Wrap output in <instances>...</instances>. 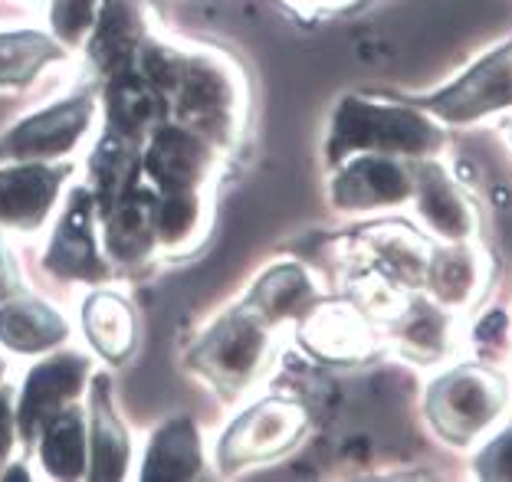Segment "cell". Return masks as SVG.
Segmentation results:
<instances>
[{
	"instance_id": "obj_1",
	"label": "cell",
	"mask_w": 512,
	"mask_h": 482,
	"mask_svg": "<svg viewBox=\"0 0 512 482\" xmlns=\"http://www.w3.org/2000/svg\"><path fill=\"white\" fill-rule=\"evenodd\" d=\"M447 132L434 115L411 102L345 96L332 112L325 161L342 164L352 155H391L404 161L434 158L444 151Z\"/></svg>"
},
{
	"instance_id": "obj_2",
	"label": "cell",
	"mask_w": 512,
	"mask_h": 482,
	"mask_svg": "<svg viewBox=\"0 0 512 482\" xmlns=\"http://www.w3.org/2000/svg\"><path fill=\"white\" fill-rule=\"evenodd\" d=\"M174 122L207 138L217 151L234 148L247 122V82L217 50H184L178 76L168 89Z\"/></svg>"
},
{
	"instance_id": "obj_3",
	"label": "cell",
	"mask_w": 512,
	"mask_h": 482,
	"mask_svg": "<svg viewBox=\"0 0 512 482\" xmlns=\"http://www.w3.org/2000/svg\"><path fill=\"white\" fill-rule=\"evenodd\" d=\"M509 407V381L490 364H457L430 384L424 414L440 440L470 446L483 437Z\"/></svg>"
},
{
	"instance_id": "obj_4",
	"label": "cell",
	"mask_w": 512,
	"mask_h": 482,
	"mask_svg": "<svg viewBox=\"0 0 512 482\" xmlns=\"http://www.w3.org/2000/svg\"><path fill=\"white\" fill-rule=\"evenodd\" d=\"M270 328L273 325H266L247 305L220 315L191 351L194 371L227 397L247 391L263 374L266 364H270L273 355Z\"/></svg>"
},
{
	"instance_id": "obj_5",
	"label": "cell",
	"mask_w": 512,
	"mask_h": 482,
	"mask_svg": "<svg viewBox=\"0 0 512 482\" xmlns=\"http://www.w3.org/2000/svg\"><path fill=\"white\" fill-rule=\"evenodd\" d=\"M437 122L473 125L490 115L512 109V40L496 46L483 60H476L460 79H453L434 96L414 99Z\"/></svg>"
},
{
	"instance_id": "obj_6",
	"label": "cell",
	"mask_w": 512,
	"mask_h": 482,
	"mask_svg": "<svg viewBox=\"0 0 512 482\" xmlns=\"http://www.w3.org/2000/svg\"><path fill=\"white\" fill-rule=\"evenodd\" d=\"M306 423H309L306 407L286 401V397H270V401L253 404L220 437L217 463L220 469L270 463L286 450H293L302 440V433H306Z\"/></svg>"
},
{
	"instance_id": "obj_7",
	"label": "cell",
	"mask_w": 512,
	"mask_h": 482,
	"mask_svg": "<svg viewBox=\"0 0 512 482\" xmlns=\"http://www.w3.org/2000/svg\"><path fill=\"white\" fill-rule=\"evenodd\" d=\"M96 220V197H92L89 187H76L60 210L50 243H46V273L63 282H89V286H99V282L109 279V263L102 256L96 237Z\"/></svg>"
},
{
	"instance_id": "obj_8",
	"label": "cell",
	"mask_w": 512,
	"mask_h": 482,
	"mask_svg": "<svg viewBox=\"0 0 512 482\" xmlns=\"http://www.w3.org/2000/svg\"><path fill=\"white\" fill-rule=\"evenodd\" d=\"M96 119V99L73 96L27 115L0 138V158L7 161H60L76 151Z\"/></svg>"
},
{
	"instance_id": "obj_9",
	"label": "cell",
	"mask_w": 512,
	"mask_h": 482,
	"mask_svg": "<svg viewBox=\"0 0 512 482\" xmlns=\"http://www.w3.org/2000/svg\"><path fill=\"white\" fill-rule=\"evenodd\" d=\"M217 171V148L181 122L151 132L142 155V178L161 191H204Z\"/></svg>"
},
{
	"instance_id": "obj_10",
	"label": "cell",
	"mask_w": 512,
	"mask_h": 482,
	"mask_svg": "<svg viewBox=\"0 0 512 482\" xmlns=\"http://www.w3.org/2000/svg\"><path fill=\"white\" fill-rule=\"evenodd\" d=\"M335 168H339V174L329 187L335 210L371 214V210L407 204L414 197V168H407L404 158L352 155Z\"/></svg>"
},
{
	"instance_id": "obj_11",
	"label": "cell",
	"mask_w": 512,
	"mask_h": 482,
	"mask_svg": "<svg viewBox=\"0 0 512 482\" xmlns=\"http://www.w3.org/2000/svg\"><path fill=\"white\" fill-rule=\"evenodd\" d=\"M89 378H92V364L83 355H76V351L53 355L40 361L37 368H30L14 404L20 440L27 446L37 443L43 423L53 414H60L63 407L76 404L79 394L86 391Z\"/></svg>"
},
{
	"instance_id": "obj_12",
	"label": "cell",
	"mask_w": 512,
	"mask_h": 482,
	"mask_svg": "<svg viewBox=\"0 0 512 482\" xmlns=\"http://www.w3.org/2000/svg\"><path fill=\"white\" fill-rule=\"evenodd\" d=\"M66 174L53 161H7L0 168V230L37 233L60 201Z\"/></svg>"
},
{
	"instance_id": "obj_13",
	"label": "cell",
	"mask_w": 512,
	"mask_h": 482,
	"mask_svg": "<svg viewBox=\"0 0 512 482\" xmlns=\"http://www.w3.org/2000/svg\"><path fill=\"white\" fill-rule=\"evenodd\" d=\"M414 210L424 227L444 243H467L480 230V214L437 161L414 164Z\"/></svg>"
},
{
	"instance_id": "obj_14",
	"label": "cell",
	"mask_w": 512,
	"mask_h": 482,
	"mask_svg": "<svg viewBox=\"0 0 512 482\" xmlns=\"http://www.w3.org/2000/svg\"><path fill=\"white\" fill-rule=\"evenodd\" d=\"M151 37L145 0H102L96 27L86 40L89 63L102 79L135 69L138 50Z\"/></svg>"
},
{
	"instance_id": "obj_15",
	"label": "cell",
	"mask_w": 512,
	"mask_h": 482,
	"mask_svg": "<svg viewBox=\"0 0 512 482\" xmlns=\"http://www.w3.org/2000/svg\"><path fill=\"white\" fill-rule=\"evenodd\" d=\"M106 132L145 145L151 132L171 122V102L155 82H148L138 69H125L106 79Z\"/></svg>"
},
{
	"instance_id": "obj_16",
	"label": "cell",
	"mask_w": 512,
	"mask_h": 482,
	"mask_svg": "<svg viewBox=\"0 0 512 482\" xmlns=\"http://www.w3.org/2000/svg\"><path fill=\"white\" fill-rule=\"evenodd\" d=\"M299 342L322 361H365L375 351V335L358 305L319 302L299 322Z\"/></svg>"
},
{
	"instance_id": "obj_17",
	"label": "cell",
	"mask_w": 512,
	"mask_h": 482,
	"mask_svg": "<svg viewBox=\"0 0 512 482\" xmlns=\"http://www.w3.org/2000/svg\"><path fill=\"white\" fill-rule=\"evenodd\" d=\"M155 210H158V191L151 184L138 181L132 191L122 194L102 220V243L112 263H142L158 246L155 230Z\"/></svg>"
},
{
	"instance_id": "obj_18",
	"label": "cell",
	"mask_w": 512,
	"mask_h": 482,
	"mask_svg": "<svg viewBox=\"0 0 512 482\" xmlns=\"http://www.w3.org/2000/svg\"><path fill=\"white\" fill-rule=\"evenodd\" d=\"M89 466L86 476L99 482H115L128 476L132 466V440L122 427L112 404V384L106 374L89 378Z\"/></svg>"
},
{
	"instance_id": "obj_19",
	"label": "cell",
	"mask_w": 512,
	"mask_h": 482,
	"mask_svg": "<svg viewBox=\"0 0 512 482\" xmlns=\"http://www.w3.org/2000/svg\"><path fill=\"white\" fill-rule=\"evenodd\" d=\"M490 279V260L480 246L447 243L444 250H430L424 286L444 309H470Z\"/></svg>"
},
{
	"instance_id": "obj_20",
	"label": "cell",
	"mask_w": 512,
	"mask_h": 482,
	"mask_svg": "<svg viewBox=\"0 0 512 482\" xmlns=\"http://www.w3.org/2000/svg\"><path fill=\"white\" fill-rule=\"evenodd\" d=\"M322 302V289L316 286L299 263H279L256 279L247 296V309L256 312L266 325L302 322Z\"/></svg>"
},
{
	"instance_id": "obj_21",
	"label": "cell",
	"mask_w": 512,
	"mask_h": 482,
	"mask_svg": "<svg viewBox=\"0 0 512 482\" xmlns=\"http://www.w3.org/2000/svg\"><path fill=\"white\" fill-rule=\"evenodd\" d=\"M69 335V322L53 305L33 296H10L0 302V345L14 355H46L60 348Z\"/></svg>"
},
{
	"instance_id": "obj_22",
	"label": "cell",
	"mask_w": 512,
	"mask_h": 482,
	"mask_svg": "<svg viewBox=\"0 0 512 482\" xmlns=\"http://www.w3.org/2000/svg\"><path fill=\"white\" fill-rule=\"evenodd\" d=\"M365 253L375 273L384 279H391L394 286H424L427 260H430V246L424 237H417L411 227L401 223H381V227L365 230Z\"/></svg>"
},
{
	"instance_id": "obj_23",
	"label": "cell",
	"mask_w": 512,
	"mask_h": 482,
	"mask_svg": "<svg viewBox=\"0 0 512 482\" xmlns=\"http://www.w3.org/2000/svg\"><path fill=\"white\" fill-rule=\"evenodd\" d=\"M142 155L145 145H138V141L112 132L99 138L96 151L89 155V191L96 197L99 214H106L122 194L142 181Z\"/></svg>"
},
{
	"instance_id": "obj_24",
	"label": "cell",
	"mask_w": 512,
	"mask_h": 482,
	"mask_svg": "<svg viewBox=\"0 0 512 482\" xmlns=\"http://www.w3.org/2000/svg\"><path fill=\"white\" fill-rule=\"evenodd\" d=\"M204 453H201V430L191 417H174L151 433L142 479H194L201 476Z\"/></svg>"
},
{
	"instance_id": "obj_25",
	"label": "cell",
	"mask_w": 512,
	"mask_h": 482,
	"mask_svg": "<svg viewBox=\"0 0 512 482\" xmlns=\"http://www.w3.org/2000/svg\"><path fill=\"white\" fill-rule=\"evenodd\" d=\"M40 463L53 479H83L89 466V417L76 404L53 414L40 430Z\"/></svg>"
},
{
	"instance_id": "obj_26",
	"label": "cell",
	"mask_w": 512,
	"mask_h": 482,
	"mask_svg": "<svg viewBox=\"0 0 512 482\" xmlns=\"http://www.w3.org/2000/svg\"><path fill=\"white\" fill-rule=\"evenodd\" d=\"M83 332L96 355L106 361H125L135 348V312L115 292H92L83 302Z\"/></svg>"
},
{
	"instance_id": "obj_27",
	"label": "cell",
	"mask_w": 512,
	"mask_h": 482,
	"mask_svg": "<svg viewBox=\"0 0 512 482\" xmlns=\"http://www.w3.org/2000/svg\"><path fill=\"white\" fill-rule=\"evenodd\" d=\"M394 342L407 358L421 364H437L447 358L453 345V319L444 305L437 302H411L394 315Z\"/></svg>"
},
{
	"instance_id": "obj_28",
	"label": "cell",
	"mask_w": 512,
	"mask_h": 482,
	"mask_svg": "<svg viewBox=\"0 0 512 482\" xmlns=\"http://www.w3.org/2000/svg\"><path fill=\"white\" fill-rule=\"evenodd\" d=\"M207 227L204 191H161L155 210L158 246L168 253H191Z\"/></svg>"
},
{
	"instance_id": "obj_29",
	"label": "cell",
	"mask_w": 512,
	"mask_h": 482,
	"mask_svg": "<svg viewBox=\"0 0 512 482\" xmlns=\"http://www.w3.org/2000/svg\"><path fill=\"white\" fill-rule=\"evenodd\" d=\"M66 46L37 30L0 33V86H27L50 63L63 60Z\"/></svg>"
},
{
	"instance_id": "obj_30",
	"label": "cell",
	"mask_w": 512,
	"mask_h": 482,
	"mask_svg": "<svg viewBox=\"0 0 512 482\" xmlns=\"http://www.w3.org/2000/svg\"><path fill=\"white\" fill-rule=\"evenodd\" d=\"M102 0H53L50 7V23L53 37L60 40L66 50L89 40L92 27H96Z\"/></svg>"
},
{
	"instance_id": "obj_31",
	"label": "cell",
	"mask_w": 512,
	"mask_h": 482,
	"mask_svg": "<svg viewBox=\"0 0 512 482\" xmlns=\"http://www.w3.org/2000/svg\"><path fill=\"white\" fill-rule=\"evenodd\" d=\"M509 312L506 309H490L480 322L473 325V351L483 364H496L503 355H509Z\"/></svg>"
},
{
	"instance_id": "obj_32",
	"label": "cell",
	"mask_w": 512,
	"mask_h": 482,
	"mask_svg": "<svg viewBox=\"0 0 512 482\" xmlns=\"http://www.w3.org/2000/svg\"><path fill=\"white\" fill-rule=\"evenodd\" d=\"M476 476L493 479V482H512V427H506L503 433H496L476 456Z\"/></svg>"
},
{
	"instance_id": "obj_33",
	"label": "cell",
	"mask_w": 512,
	"mask_h": 482,
	"mask_svg": "<svg viewBox=\"0 0 512 482\" xmlns=\"http://www.w3.org/2000/svg\"><path fill=\"white\" fill-rule=\"evenodd\" d=\"M17 440H20V433H17V414H14V387L0 384V469L7 466Z\"/></svg>"
},
{
	"instance_id": "obj_34",
	"label": "cell",
	"mask_w": 512,
	"mask_h": 482,
	"mask_svg": "<svg viewBox=\"0 0 512 482\" xmlns=\"http://www.w3.org/2000/svg\"><path fill=\"white\" fill-rule=\"evenodd\" d=\"M17 292V266H14V256H10L4 237H0V302L10 299Z\"/></svg>"
},
{
	"instance_id": "obj_35",
	"label": "cell",
	"mask_w": 512,
	"mask_h": 482,
	"mask_svg": "<svg viewBox=\"0 0 512 482\" xmlns=\"http://www.w3.org/2000/svg\"><path fill=\"white\" fill-rule=\"evenodd\" d=\"M299 7H332V4H342V0H293Z\"/></svg>"
},
{
	"instance_id": "obj_36",
	"label": "cell",
	"mask_w": 512,
	"mask_h": 482,
	"mask_svg": "<svg viewBox=\"0 0 512 482\" xmlns=\"http://www.w3.org/2000/svg\"><path fill=\"white\" fill-rule=\"evenodd\" d=\"M4 374H7V364H4V358H0V384H4Z\"/></svg>"
}]
</instances>
